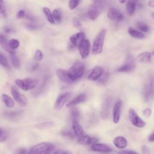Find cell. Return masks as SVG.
Returning a JSON list of instances; mask_svg holds the SVG:
<instances>
[{
    "label": "cell",
    "instance_id": "cell-56",
    "mask_svg": "<svg viewBox=\"0 0 154 154\" xmlns=\"http://www.w3.org/2000/svg\"><path fill=\"white\" fill-rule=\"evenodd\" d=\"M152 16H153V17H154V13H153V14H152Z\"/></svg>",
    "mask_w": 154,
    "mask_h": 154
},
{
    "label": "cell",
    "instance_id": "cell-37",
    "mask_svg": "<svg viewBox=\"0 0 154 154\" xmlns=\"http://www.w3.org/2000/svg\"><path fill=\"white\" fill-rule=\"evenodd\" d=\"M109 77V73L108 72H103L102 76L97 79L98 82L100 84H104L106 82Z\"/></svg>",
    "mask_w": 154,
    "mask_h": 154
},
{
    "label": "cell",
    "instance_id": "cell-48",
    "mask_svg": "<svg viewBox=\"0 0 154 154\" xmlns=\"http://www.w3.org/2000/svg\"><path fill=\"white\" fill-rule=\"evenodd\" d=\"M151 109L149 108H146L143 111V114L144 116H149L151 114Z\"/></svg>",
    "mask_w": 154,
    "mask_h": 154
},
{
    "label": "cell",
    "instance_id": "cell-23",
    "mask_svg": "<svg viewBox=\"0 0 154 154\" xmlns=\"http://www.w3.org/2000/svg\"><path fill=\"white\" fill-rule=\"evenodd\" d=\"M113 143L116 147L120 149L125 148L128 144L126 139L122 136H118L116 137L113 140Z\"/></svg>",
    "mask_w": 154,
    "mask_h": 154
},
{
    "label": "cell",
    "instance_id": "cell-32",
    "mask_svg": "<svg viewBox=\"0 0 154 154\" xmlns=\"http://www.w3.org/2000/svg\"><path fill=\"white\" fill-rule=\"evenodd\" d=\"M52 15L54 17V19H55V21L60 22L61 21L62 19V14L61 11L59 9H55L53 11Z\"/></svg>",
    "mask_w": 154,
    "mask_h": 154
},
{
    "label": "cell",
    "instance_id": "cell-22",
    "mask_svg": "<svg viewBox=\"0 0 154 154\" xmlns=\"http://www.w3.org/2000/svg\"><path fill=\"white\" fill-rule=\"evenodd\" d=\"M87 98V96L85 95V94L84 93H81L79 95H78L77 96H76L73 99H72V100L69 101L67 103V106H75L79 103H81L83 102H84L86 100Z\"/></svg>",
    "mask_w": 154,
    "mask_h": 154
},
{
    "label": "cell",
    "instance_id": "cell-54",
    "mask_svg": "<svg viewBox=\"0 0 154 154\" xmlns=\"http://www.w3.org/2000/svg\"><path fill=\"white\" fill-rule=\"evenodd\" d=\"M126 1H127V0H119V2H120V3H121V4H123V3H125Z\"/></svg>",
    "mask_w": 154,
    "mask_h": 154
},
{
    "label": "cell",
    "instance_id": "cell-50",
    "mask_svg": "<svg viewBox=\"0 0 154 154\" xmlns=\"http://www.w3.org/2000/svg\"><path fill=\"white\" fill-rule=\"evenodd\" d=\"M4 31L6 32V33H11L12 32H13V30L12 28H10V27H8V26H5L4 28Z\"/></svg>",
    "mask_w": 154,
    "mask_h": 154
},
{
    "label": "cell",
    "instance_id": "cell-25",
    "mask_svg": "<svg viewBox=\"0 0 154 154\" xmlns=\"http://www.w3.org/2000/svg\"><path fill=\"white\" fill-rule=\"evenodd\" d=\"M0 44L1 46L8 52H9L10 54H13V53H15L14 51V49H12L8 45V42L7 41V38H5V37L4 35H3L2 34H1L0 35Z\"/></svg>",
    "mask_w": 154,
    "mask_h": 154
},
{
    "label": "cell",
    "instance_id": "cell-5",
    "mask_svg": "<svg viewBox=\"0 0 154 154\" xmlns=\"http://www.w3.org/2000/svg\"><path fill=\"white\" fill-rule=\"evenodd\" d=\"M103 2L102 0H94V3L89 7L87 11V16L90 20H94L98 17Z\"/></svg>",
    "mask_w": 154,
    "mask_h": 154
},
{
    "label": "cell",
    "instance_id": "cell-51",
    "mask_svg": "<svg viewBox=\"0 0 154 154\" xmlns=\"http://www.w3.org/2000/svg\"><path fill=\"white\" fill-rule=\"evenodd\" d=\"M148 140L150 142H153L154 141V132H153L152 134H151L149 137H148Z\"/></svg>",
    "mask_w": 154,
    "mask_h": 154
},
{
    "label": "cell",
    "instance_id": "cell-16",
    "mask_svg": "<svg viewBox=\"0 0 154 154\" xmlns=\"http://www.w3.org/2000/svg\"><path fill=\"white\" fill-rule=\"evenodd\" d=\"M122 105V101L118 100L116 102V103L114 105L112 114H113V122L115 123H118L120 120Z\"/></svg>",
    "mask_w": 154,
    "mask_h": 154
},
{
    "label": "cell",
    "instance_id": "cell-2",
    "mask_svg": "<svg viewBox=\"0 0 154 154\" xmlns=\"http://www.w3.org/2000/svg\"><path fill=\"white\" fill-rule=\"evenodd\" d=\"M106 33V30L105 29H103L100 30L95 37L91 49V52L93 55H97L102 52Z\"/></svg>",
    "mask_w": 154,
    "mask_h": 154
},
{
    "label": "cell",
    "instance_id": "cell-8",
    "mask_svg": "<svg viewBox=\"0 0 154 154\" xmlns=\"http://www.w3.org/2000/svg\"><path fill=\"white\" fill-rule=\"evenodd\" d=\"M71 97V93L70 92H65V93H62L60 94L54 104V108L56 110H60L61 109L63 106L66 104V102L70 99Z\"/></svg>",
    "mask_w": 154,
    "mask_h": 154
},
{
    "label": "cell",
    "instance_id": "cell-11",
    "mask_svg": "<svg viewBox=\"0 0 154 154\" xmlns=\"http://www.w3.org/2000/svg\"><path fill=\"white\" fill-rule=\"evenodd\" d=\"M135 68V64L134 59L131 57H128L126 61L122 66L119 67L117 71L119 72H126L129 73L134 70Z\"/></svg>",
    "mask_w": 154,
    "mask_h": 154
},
{
    "label": "cell",
    "instance_id": "cell-53",
    "mask_svg": "<svg viewBox=\"0 0 154 154\" xmlns=\"http://www.w3.org/2000/svg\"><path fill=\"white\" fill-rule=\"evenodd\" d=\"M148 5L150 7H153L154 8V0H150L149 2H148Z\"/></svg>",
    "mask_w": 154,
    "mask_h": 154
},
{
    "label": "cell",
    "instance_id": "cell-20",
    "mask_svg": "<svg viewBox=\"0 0 154 154\" xmlns=\"http://www.w3.org/2000/svg\"><path fill=\"white\" fill-rule=\"evenodd\" d=\"M78 142L81 144H84V145H91L94 143H96L97 140L96 138L91 137L89 136L87 134H85L84 137L82 138L77 140Z\"/></svg>",
    "mask_w": 154,
    "mask_h": 154
},
{
    "label": "cell",
    "instance_id": "cell-49",
    "mask_svg": "<svg viewBox=\"0 0 154 154\" xmlns=\"http://www.w3.org/2000/svg\"><path fill=\"white\" fill-rule=\"evenodd\" d=\"M142 152H143V153H150L147 147L146 146H143L142 147Z\"/></svg>",
    "mask_w": 154,
    "mask_h": 154
},
{
    "label": "cell",
    "instance_id": "cell-26",
    "mask_svg": "<svg viewBox=\"0 0 154 154\" xmlns=\"http://www.w3.org/2000/svg\"><path fill=\"white\" fill-rule=\"evenodd\" d=\"M2 100L5 106L8 108H13L14 106L15 103L14 100L7 94H2Z\"/></svg>",
    "mask_w": 154,
    "mask_h": 154
},
{
    "label": "cell",
    "instance_id": "cell-45",
    "mask_svg": "<svg viewBox=\"0 0 154 154\" xmlns=\"http://www.w3.org/2000/svg\"><path fill=\"white\" fill-rule=\"evenodd\" d=\"M26 27L29 29H35L37 28V25L35 23H28L26 24Z\"/></svg>",
    "mask_w": 154,
    "mask_h": 154
},
{
    "label": "cell",
    "instance_id": "cell-43",
    "mask_svg": "<svg viewBox=\"0 0 154 154\" xmlns=\"http://www.w3.org/2000/svg\"><path fill=\"white\" fill-rule=\"evenodd\" d=\"M72 23H73V25L74 26V27H75L76 28H81L82 26V24L81 23V22L76 17H74L72 19Z\"/></svg>",
    "mask_w": 154,
    "mask_h": 154
},
{
    "label": "cell",
    "instance_id": "cell-41",
    "mask_svg": "<svg viewBox=\"0 0 154 154\" xmlns=\"http://www.w3.org/2000/svg\"><path fill=\"white\" fill-rule=\"evenodd\" d=\"M0 13L1 16H4V17H7V10H6V8L4 4V2L3 1V0H1V10H0Z\"/></svg>",
    "mask_w": 154,
    "mask_h": 154
},
{
    "label": "cell",
    "instance_id": "cell-39",
    "mask_svg": "<svg viewBox=\"0 0 154 154\" xmlns=\"http://www.w3.org/2000/svg\"><path fill=\"white\" fill-rule=\"evenodd\" d=\"M8 136V134L5 129H4L2 128H1V134H0V141H5Z\"/></svg>",
    "mask_w": 154,
    "mask_h": 154
},
{
    "label": "cell",
    "instance_id": "cell-34",
    "mask_svg": "<svg viewBox=\"0 0 154 154\" xmlns=\"http://www.w3.org/2000/svg\"><path fill=\"white\" fill-rule=\"evenodd\" d=\"M61 134L63 136H64L69 139H73L75 137V134L74 133V131H72L69 129H66V130L62 131Z\"/></svg>",
    "mask_w": 154,
    "mask_h": 154
},
{
    "label": "cell",
    "instance_id": "cell-3",
    "mask_svg": "<svg viewBox=\"0 0 154 154\" xmlns=\"http://www.w3.org/2000/svg\"><path fill=\"white\" fill-rule=\"evenodd\" d=\"M55 145L49 142H43L37 144L31 147V153H50L55 150Z\"/></svg>",
    "mask_w": 154,
    "mask_h": 154
},
{
    "label": "cell",
    "instance_id": "cell-46",
    "mask_svg": "<svg viewBox=\"0 0 154 154\" xmlns=\"http://www.w3.org/2000/svg\"><path fill=\"white\" fill-rule=\"evenodd\" d=\"M17 153H20V154H23V153H30L29 151H27V150L26 149H23V148H20L17 149V150L16 151Z\"/></svg>",
    "mask_w": 154,
    "mask_h": 154
},
{
    "label": "cell",
    "instance_id": "cell-1",
    "mask_svg": "<svg viewBox=\"0 0 154 154\" xmlns=\"http://www.w3.org/2000/svg\"><path fill=\"white\" fill-rule=\"evenodd\" d=\"M143 96L146 102L154 97V75H151L146 79L143 87Z\"/></svg>",
    "mask_w": 154,
    "mask_h": 154
},
{
    "label": "cell",
    "instance_id": "cell-24",
    "mask_svg": "<svg viewBox=\"0 0 154 154\" xmlns=\"http://www.w3.org/2000/svg\"><path fill=\"white\" fill-rule=\"evenodd\" d=\"M138 0H128L126 4V11L129 15H132L136 9V6Z\"/></svg>",
    "mask_w": 154,
    "mask_h": 154
},
{
    "label": "cell",
    "instance_id": "cell-40",
    "mask_svg": "<svg viewBox=\"0 0 154 154\" xmlns=\"http://www.w3.org/2000/svg\"><path fill=\"white\" fill-rule=\"evenodd\" d=\"M80 0H70L69 2V7L70 10H74L79 5Z\"/></svg>",
    "mask_w": 154,
    "mask_h": 154
},
{
    "label": "cell",
    "instance_id": "cell-35",
    "mask_svg": "<svg viewBox=\"0 0 154 154\" xmlns=\"http://www.w3.org/2000/svg\"><path fill=\"white\" fill-rule=\"evenodd\" d=\"M0 63L1 65L4 67V68H9V64H8V60L6 58V57L1 52L0 54Z\"/></svg>",
    "mask_w": 154,
    "mask_h": 154
},
{
    "label": "cell",
    "instance_id": "cell-10",
    "mask_svg": "<svg viewBox=\"0 0 154 154\" xmlns=\"http://www.w3.org/2000/svg\"><path fill=\"white\" fill-rule=\"evenodd\" d=\"M78 49L81 58L83 59L87 58L88 56L91 49V45L89 40L87 39L83 40L79 45Z\"/></svg>",
    "mask_w": 154,
    "mask_h": 154
},
{
    "label": "cell",
    "instance_id": "cell-55",
    "mask_svg": "<svg viewBox=\"0 0 154 154\" xmlns=\"http://www.w3.org/2000/svg\"><path fill=\"white\" fill-rule=\"evenodd\" d=\"M152 54H153V55H154V51H153V52H152Z\"/></svg>",
    "mask_w": 154,
    "mask_h": 154
},
{
    "label": "cell",
    "instance_id": "cell-33",
    "mask_svg": "<svg viewBox=\"0 0 154 154\" xmlns=\"http://www.w3.org/2000/svg\"><path fill=\"white\" fill-rule=\"evenodd\" d=\"M54 125H55V123L53 122H46L41 123L37 125V127L40 129H46V128L52 127L54 126Z\"/></svg>",
    "mask_w": 154,
    "mask_h": 154
},
{
    "label": "cell",
    "instance_id": "cell-21",
    "mask_svg": "<svg viewBox=\"0 0 154 154\" xmlns=\"http://www.w3.org/2000/svg\"><path fill=\"white\" fill-rule=\"evenodd\" d=\"M152 57V53L150 52H143L138 54L136 57V61L141 63H149Z\"/></svg>",
    "mask_w": 154,
    "mask_h": 154
},
{
    "label": "cell",
    "instance_id": "cell-6",
    "mask_svg": "<svg viewBox=\"0 0 154 154\" xmlns=\"http://www.w3.org/2000/svg\"><path fill=\"white\" fill-rule=\"evenodd\" d=\"M16 84L22 90L27 91L34 88L37 84V80L28 78L25 79H17L15 81Z\"/></svg>",
    "mask_w": 154,
    "mask_h": 154
},
{
    "label": "cell",
    "instance_id": "cell-31",
    "mask_svg": "<svg viewBox=\"0 0 154 154\" xmlns=\"http://www.w3.org/2000/svg\"><path fill=\"white\" fill-rule=\"evenodd\" d=\"M135 25L137 28L141 31L146 32H148L149 30V28L147 26V25L143 22H141V21L137 22L135 23Z\"/></svg>",
    "mask_w": 154,
    "mask_h": 154
},
{
    "label": "cell",
    "instance_id": "cell-30",
    "mask_svg": "<svg viewBox=\"0 0 154 154\" xmlns=\"http://www.w3.org/2000/svg\"><path fill=\"white\" fill-rule=\"evenodd\" d=\"M22 112L20 111H14V112H4V116L8 119L14 120L21 116Z\"/></svg>",
    "mask_w": 154,
    "mask_h": 154
},
{
    "label": "cell",
    "instance_id": "cell-9",
    "mask_svg": "<svg viewBox=\"0 0 154 154\" xmlns=\"http://www.w3.org/2000/svg\"><path fill=\"white\" fill-rule=\"evenodd\" d=\"M129 117L131 123L138 128H143L146 125V123L138 116L135 111L131 108L129 110Z\"/></svg>",
    "mask_w": 154,
    "mask_h": 154
},
{
    "label": "cell",
    "instance_id": "cell-44",
    "mask_svg": "<svg viewBox=\"0 0 154 154\" xmlns=\"http://www.w3.org/2000/svg\"><path fill=\"white\" fill-rule=\"evenodd\" d=\"M17 19H22L26 16V13L23 10H20L17 11L16 14Z\"/></svg>",
    "mask_w": 154,
    "mask_h": 154
},
{
    "label": "cell",
    "instance_id": "cell-12",
    "mask_svg": "<svg viewBox=\"0 0 154 154\" xmlns=\"http://www.w3.org/2000/svg\"><path fill=\"white\" fill-rule=\"evenodd\" d=\"M107 17L109 20L116 22H120L124 19L123 14L119 10L115 8H111L108 10Z\"/></svg>",
    "mask_w": 154,
    "mask_h": 154
},
{
    "label": "cell",
    "instance_id": "cell-15",
    "mask_svg": "<svg viewBox=\"0 0 154 154\" xmlns=\"http://www.w3.org/2000/svg\"><path fill=\"white\" fill-rule=\"evenodd\" d=\"M103 70L102 67L97 66L94 67L88 76V79L91 81L97 80L103 74Z\"/></svg>",
    "mask_w": 154,
    "mask_h": 154
},
{
    "label": "cell",
    "instance_id": "cell-36",
    "mask_svg": "<svg viewBox=\"0 0 154 154\" xmlns=\"http://www.w3.org/2000/svg\"><path fill=\"white\" fill-rule=\"evenodd\" d=\"M79 116H80V112H79V111L77 108H73L71 110L70 116L72 117V120H78Z\"/></svg>",
    "mask_w": 154,
    "mask_h": 154
},
{
    "label": "cell",
    "instance_id": "cell-14",
    "mask_svg": "<svg viewBox=\"0 0 154 154\" xmlns=\"http://www.w3.org/2000/svg\"><path fill=\"white\" fill-rule=\"evenodd\" d=\"M72 129L77 140L82 138L86 134L78 120H72Z\"/></svg>",
    "mask_w": 154,
    "mask_h": 154
},
{
    "label": "cell",
    "instance_id": "cell-42",
    "mask_svg": "<svg viewBox=\"0 0 154 154\" xmlns=\"http://www.w3.org/2000/svg\"><path fill=\"white\" fill-rule=\"evenodd\" d=\"M34 58H35V60H36L37 61H40L43 59V54H42V52L40 49L36 50V51L35 52V55H34Z\"/></svg>",
    "mask_w": 154,
    "mask_h": 154
},
{
    "label": "cell",
    "instance_id": "cell-4",
    "mask_svg": "<svg viewBox=\"0 0 154 154\" xmlns=\"http://www.w3.org/2000/svg\"><path fill=\"white\" fill-rule=\"evenodd\" d=\"M84 72L85 66L80 61L75 62L68 70L70 78L74 81L82 77Z\"/></svg>",
    "mask_w": 154,
    "mask_h": 154
},
{
    "label": "cell",
    "instance_id": "cell-27",
    "mask_svg": "<svg viewBox=\"0 0 154 154\" xmlns=\"http://www.w3.org/2000/svg\"><path fill=\"white\" fill-rule=\"evenodd\" d=\"M128 33L130 35H131L134 38H138V39H142L145 37V35L144 34H143L141 32L132 28L130 27L128 29Z\"/></svg>",
    "mask_w": 154,
    "mask_h": 154
},
{
    "label": "cell",
    "instance_id": "cell-7",
    "mask_svg": "<svg viewBox=\"0 0 154 154\" xmlns=\"http://www.w3.org/2000/svg\"><path fill=\"white\" fill-rule=\"evenodd\" d=\"M11 93L14 99L15 100V101L20 106H26L27 105V103H28L27 98L25 95L20 93L16 87L13 86L11 87Z\"/></svg>",
    "mask_w": 154,
    "mask_h": 154
},
{
    "label": "cell",
    "instance_id": "cell-28",
    "mask_svg": "<svg viewBox=\"0 0 154 154\" xmlns=\"http://www.w3.org/2000/svg\"><path fill=\"white\" fill-rule=\"evenodd\" d=\"M10 60H11V64L13 66V67L16 69H19L20 67V63L16 54L15 53L10 54Z\"/></svg>",
    "mask_w": 154,
    "mask_h": 154
},
{
    "label": "cell",
    "instance_id": "cell-19",
    "mask_svg": "<svg viewBox=\"0 0 154 154\" xmlns=\"http://www.w3.org/2000/svg\"><path fill=\"white\" fill-rule=\"evenodd\" d=\"M91 150L95 152H108L111 151V148L109 147L108 145L105 144H99L94 143L91 145Z\"/></svg>",
    "mask_w": 154,
    "mask_h": 154
},
{
    "label": "cell",
    "instance_id": "cell-47",
    "mask_svg": "<svg viewBox=\"0 0 154 154\" xmlns=\"http://www.w3.org/2000/svg\"><path fill=\"white\" fill-rule=\"evenodd\" d=\"M54 153H60V154H67V153H71L70 152L67 150H64L62 149H59L55 152H54Z\"/></svg>",
    "mask_w": 154,
    "mask_h": 154
},
{
    "label": "cell",
    "instance_id": "cell-13",
    "mask_svg": "<svg viewBox=\"0 0 154 154\" xmlns=\"http://www.w3.org/2000/svg\"><path fill=\"white\" fill-rule=\"evenodd\" d=\"M56 74L58 78L63 82L70 84L74 82V81H73L70 78L68 71H66L64 69H57L56 71Z\"/></svg>",
    "mask_w": 154,
    "mask_h": 154
},
{
    "label": "cell",
    "instance_id": "cell-17",
    "mask_svg": "<svg viewBox=\"0 0 154 154\" xmlns=\"http://www.w3.org/2000/svg\"><path fill=\"white\" fill-rule=\"evenodd\" d=\"M85 33L84 32L80 31L70 36L69 40L72 45L75 46H78L81 42L85 38Z\"/></svg>",
    "mask_w": 154,
    "mask_h": 154
},
{
    "label": "cell",
    "instance_id": "cell-38",
    "mask_svg": "<svg viewBox=\"0 0 154 154\" xmlns=\"http://www.w3.org/2000/svg\"><path fill=\"white\" fill-rule=\"evenodd\" d=\"M8 45L12 49H16L19 46V42L17 40L13 38L8 41Z\"/></svg>",
    "mask_w": 154,
    "mask_h": 154
},
{
    "label": "cell",
    "instance_id": "cell-52",
    "mask_svg": "<svg viewBox=\"0 0 154 154\" xmlns=\"http://www.w3.org/2000/svg\"><path fill=\"white\" fill-rule=\"evenodd\" d=\"M119 153H136L135 152L132 150H125V151H120Z\"/></svg>",
    "mask_w": 154,
    "mask_h": 154
},
{
    "label": "cell",
    "instance_id": "cell-18",
    "mask_svg": "<svg viewBox=\"0 0 154 154\" xmlns=\"http://www.w3.org/2000/svg\"><path fill=\"white\" fill-rule=\"evenodd\" d=\"M111 105V99L109 97H107L102 106V111H101V115L103 119H106L109 115L110 108Z\"/></svg>",
    "mask_w": 154,
    "mask_h": 154
},
{
    "label": "cell",
    "instance_id": "cell-29",
    "mask_svg": "<svg viewBox=\"0 0 154 154\" xmlns=\"http://www.w3.org/2000/svg\"><path fill=\"white\" fill-rule=\"evenodd\" d=\"M43 12L46 17V19H47V20L51 23H55V19H54V17H53V15H52V13H51L50 9L48 7H44L43 9Z\"/></svg>",
    "mask_w": 154,
    "mask_h": 154
}]
</instances>
